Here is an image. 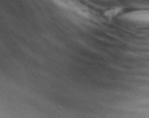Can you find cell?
<instances>
[{"mask_svg":"<svg viewBox=\"0 0 149 118\" xmlns=\"http://www.w3.org/2000/svg\"><path fill=\"white\" fill-rule=\"evenodd\" d=\"M123 19L128 23L149 26V10H136V11H131V12L125 13L123 15Z\"/></svg>","mask_w":149,"mask_h":118,"instance_id":"obj_1","label":"cell"}]
</instances>
